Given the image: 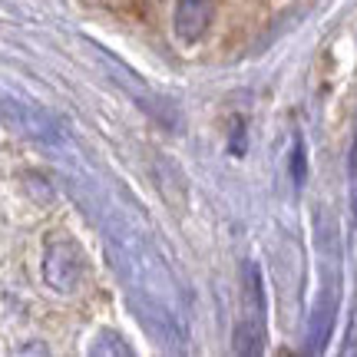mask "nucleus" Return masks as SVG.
<instances>
[{
    "label": "nucleus",
    "mask_w": 357,
    "mask_h": 357,
    "mask_svg": "<svg viewBox=\"0 0 357 357\" xmlns=\"http://www.w3.org/2000/svg\"><path fill=\"white\" fill-rule=\"evenodd\" d=\"M43 278L53 291H73L83 278V255L77 245L53 242L43 255Z\"/></svg>",
    "instance_id": "nucleus-1"
},
{
    "label": "nucleus",
    "mask_w": 357,
    "mask_h": 357,
    "mask_svg": "<svg viewBox=\"0 0 357 357\" xmlns=\"http://www.w3.org/2000/svg\"><path fill=\"white\" fill-rule=\"evenodd\" d=\"M215 17V0H178L176 7V33L185 43L205 37V30Z\"/></svg>",
    "instance_id": "nucleus-2"
},
{
    "label": "nucleus",
    "mask_w": 357,
    "mask_h": 357,
    "mask_svg": "<svg viewBox=\"0 0 357 357\" xmlns=\"http://www.w3.org/2000/svg\"><path fill=\"white\" fill-rule=\"evenodd\" d=\"M235 351L238 354H261V328L258 324H238V331H235Z\"/></svg>",
    "instance_id": "nucleus-3"
}]
</instances>
